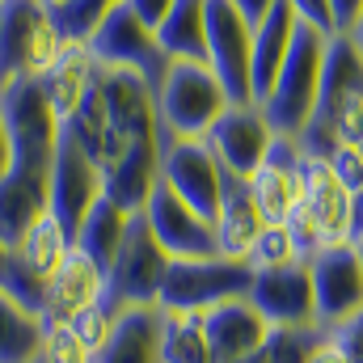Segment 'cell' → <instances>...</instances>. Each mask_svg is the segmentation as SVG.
Here are the masks:
<instances>
[{
    "instance_id": "cell-1",
    "label": "cell",
    "mask_w": 363,
    "mask_h": 363,
    "mask_svg": "<svg viewBox=\"0 0 363 363\" xmlns=\"http://www.w3.org/2000/svg\"><path fill=\"white\" fill-rule=\"evenodd\" d=\"M325 43L330 34L313 30V26H296V38L287 47V60L274 77L271 93L262 97V114L271 123L274 135H300L304 123L317 110V89H321V64H325Z\"/></svg>"
},
{
    "instance_id": "cell-2",
    "label": "cell",
    "mask_w": 363,
    "mask_h": 363,
    "mask_svg": "<svg viewBox=\"0 0 363 363\" xmlns=\"http://www.w3.org/2000/svg\"><path fill=\"white\" fill-rule=\"evenodd\" d=\"M224 106H228V93L220 89L216 72L190 60H169L161 85L152 89L157 131L174 140H203Z\"/></svg>"
},
{
    "instance_id": "cell-3",
    "label": "cell",
    "mask_w": 363,
    "mask_h": 363,
    "mask_svg": "<svg viewBox=\"0 0 363 363\" xmlns=\"http://www.w3.org/2000/svg\"><path fill=\"white\" fill-rule=\"evenodd\" d=\"M355 228V194L334 178V169L321 157H304L300 165V211L291 220V233L304 250V262L325 245H347Z\"/></svg>"
},
{
    "instance_id": "cell-4",
    "label": "cell",
    "mask_w": 363,
    "mask_h": 363,
    "mask_svg": "<svg viewBox=\"0 0 363 363\" xmlns=\"http://www.w3.org/2000/svg\"><path fill=\"white\" fill-rule=\"evenodd\" d=\"M0 114L9 123V144H13V165L9 169L51 178V161H55L64 123L55 118V110L43 93V81L38 77L13 81L0 93Z\"/></svg>"
},
{
    "instance_id": "cell-5",
    "label": "cell",
    "mask_w": 363,
    "mask_h": 363,
    "mask_svg": "<svg viewBox=\"0 0 363 363\" xmlns=\"http://www.w3.org/2000/svg\"><path fill=\"white\" fill-rule=\"evenodd\" d=\"M64 47L38 0H0V93L21 77H43Z\"/></svg>"
},
{
    "instance_id": "cell-6",
    "label": "cell",
    "mask_w": 363,
    "mask_h": 363,
    "mask_svg": "<svg viewBox=\"0 0 363 363\" xmlns=\"http://www.w3.org/2000/svg\"><path fill=\"white\" fill-rule=\"evenodd\" d=\"M169 254L161 250V241L152 237L144 211H135L127 220V233H123V245L114 254V262L106 267V308L110 313H123V308H140V304H157L161 296V283L169 271Z\"/></svg>"
},
{
    "instance_id": "cell-7",
    "label": "cell",
    "mask_w": 363,
    "mask_h": 363,
    "mask_svg": "<svg viewBox=\"0 0 363 363\" xmlns=\"http://www.w3.org/2000/svg\"><path fill=\"white\" fill-rule=\"evenodd\" d=\"M254 271L250 262L237 258H186V262H169L157 308L165 313H207L224 300H245L250 296Z\"/></svg>"
},
{
    "instance_id": "cell-8",
    "label": "cell",
    "mask_w": 363,
    "mask_h": 363,
    "mask_svg": "<svg viewBox=\"0 0 363 363\" xmlns=\"http://www.w3.org/2000/svg\"><path fill=\"white\" fill-rule=\"evenodd\" d=\"M85 51H89V60L97 64V68L135 72V77H144L152 89L161 85V77H165V68H169V55L161 51L157 34H152L123 0L101 17V26L89 34Z\"/></svg>"
},
{
    "instance_id": "cell-9",
    "label": "cell",
    "mask_w": 363,
    "mask_h": 363,
    "mask_svg": "<svg viewBox=\"0 0 363 363\" xmlns=\"http://www.w3.org/2000/svg\"><path fill=\"white\" fill-rule=\"evenodd\" d=\"M313 274V308H317V330H338L363 313V267L355 245H325L308 258Z\"/></svg>"
},
{
    "instance_id": "cell-10",
    "label": "cell",
    "mask_w": 363,
    "mask_h": 363,
    "mask_svg": "<svg viewBox=\"0 0 363 363\" xmlns=\"http://www.w3.org/2000/svg\"><path fill=\"white\" fill-rule=\"evenodd\" d=\"M97 199H101V165L68 131H60V148H55L51 182H47V211L60 220L68 237H77L81 220L93 211Z\"/></svg>"
},
{
    "instance_id": "cell-11",
    "label": "cell",
    "mask_w": 363,
    "mask_h": 363,
    "mask_svg": "<svg viewBox=\"0 0 363 363\" xmlns=\"http://www.w3.org/2000/svg\"><path fill=\"white\" fill-rule=\"evenodd\" d=\"M207 68L216 72L228 101H254L250 85V21L233 9V0H207Z\"/></svg>"
},
{
    "instance_id": "cell-12",
    "label": "cell",
    "mask_w": 363,
    "mask_h": 363,
    "mask_svg": "<svg viewBox=\"0 0 363 363\" xmlns=\"http://www.w3.org/2000/svg\"><path fill=\"white\" fill-rule=\"evenodd\" d=\"M161 135V131H157ZM161 182L178 194L182 203H190L199 216L216 220L220 207V186H224V165L216 161V152L203 140H174L161 135Z\"/></svg>"
},
{
    "instance_id": "cell-13",
    "label": "cell",
    "mask_w": 363,
    "mask_h": 363,
    "mask_svg": "<svg viewBox=\"0 0 363 363\" xmlns=\"http://www.w3.org/2000/svg\"><path fill=\"white\" fill-rule=\"evenodd\" d=\"M271 140H274V131L258 101H228L220 110V118L203 135V144L216 152V161L228 174H241V178H250L267 161Z\"/></svg>"
},
{
    "instance_id": "cell-14",
    "label": "cell",
    "mask_w": 363,
    "mask_h": 363,
    "mask_svg": "<svg viewBox=\"0 0 363 363\" xmlns=\"http://www.w3.org/2000/svg\"><path fill=\"white\" fill-rule=\"evenodd\" d=\"M144 220H148L152 237L161 241V250H165L174 262H186V258H216V224H211L207 216H199L190 203H182L165 182H157V190L148 194Z\"/></svg>"
},
{
    "instance_id": "cell-15",
    "label": "cell",
    "mask_w": 363,
    "mask_h": 363,
    "mask_svg": "<svg viewBox=\"0 0 363 363\" xmlns=\"http://www.w3.org/2000/svg\"><path fill=\"white\" fill-rule=\"evenodd\" d=\"M262 321L271 330H300V325H317V308H313V274L308 262H291V267H274L258 271L245 296Z\"/></svg>"
},
{
    "instance_id": "cell-16",
    "label": "cell",
    "mask_w": 363,
    "mask_h": 363,
    "mask_svg": "<svg viewBox=\"0 0 363 363\" xmlns=\"http://www.w3.org/2000/svg\"><path fill=\"white\" fill-rule=\"evenodd\" d=\"M300 165L304 152L291 135H274L267 161L250 174V190L262 224H291L300 211Z\"/></svg>"
},
{
    "instance_id": "cell-17",
    "label": "cell",
    "mask_w": 363,
    "mask_h": 363,
    "mask_svg": "<svg viewBox=\"0 0 363 363\" xmlns=\"http://www.w3.org/2000/svg\"><path fill=\"white\" fill-rule=\"evenodd\" d=\"M161 182V135H140L118 161L101 169V199H110L118 211L135 216L148 207V194Z\"/></svg>"
},
{
    "instance_id": "cell-18",
    "label": "cell",
    "mask_w": 363,
    "mask_h": 363,
    "mask_svg": "<svg viewBox=\"0 0 363 363\" xmlns=\"http://www.w3.org/2000/svg\"><path fill=\"white\" fill-rule=\"evenodd\" d=\"M106 300V271L93 262L89 254H81L77 245L68 250V258L55 267L47 279V296H43V321H72L85 308H97Z\"/></svg>"
},
{
    "instance_id": "cell-19",
    "label": "cell",
    "mask_w": 363,
    "mask_h": 363,
    "mask_svg": "<svg viewBox=\"0 0 363 363\" xmlns=\"http://www.w3.org/2000/svg\"><path fill=\"white\" fill-rule=\"evenodd\" d=\"M203 330L211 342V359L216 363H241L254 359L271 334V325L262 321V313L250 300H224L216 308L203 313Z\"/></svg>"
},
{
    "instance_id": "cell-20",
    "label": "cell",
    "mask_w": 363,
    "mask_h": 363,
    "mask_svg": "<svg viewBox=\"0 0 363 363\" xmlns=\"http://www.w3.org/2000/svg\"><path fill=\"white\" fill-rule=\"evenodd\" d=\"M211 224H216V254H220V258H237V262H245L250 245H254L258 233H262V216H258V203H254L250 178L224 169L220 207H216V220H211Z\"/></svg>"
},
{
    "instance_id": "cell-21",
    "label": "cell",
    "mask_w": 363,
    "mask_h": 363,
    "mask_svg": "<svg viewBox=\"0 0 363 363\" xmlns=\"http://www.w3.org/2000/svg\"><path fill=\"white\" fill-rule=\"evenodd\" d=\"M296 26H300L296 9L287 0H274L271 9H267V17L250 30V85H254V101L258 106L271 93L274 77H279V68L287 60V47L296 38Z\"/></svg>"
},
{
    "instance_id": "cell-22",
    "label": "cell",
    "mask_w": 363,
    "mask_h": 363,
    "mask_svg": "<svg viewBox=\"0 0 363 363\" xmlns=\"http://www.w3.org/2000/svg\"><path fill=\"white\" fill-rule=\"evenodd\" d=\"M93 363H161V308L140 304L114 313L110 338L93 355Z\"/></svg>"
},
{
    "instance_id": "cell-23",
    "label": "cell",
    "mask_w": 363,
    "mask_h": 363,
    "mask_svg": "<svg viewBox=\"0 0 363 363\" xmlns=\"http://www.w3.org/2000/svg\"><path fill=\"white\" fill-rule=\"evenodd\" d=\"M351 101H363V51L351 34H330L313 118H330L334 110H342Z\"/></svg>"
},
{
    "instance_id": "cell-24",
    "label": "cell",
    "mask_w": 363,
    "mask_h": 363,
    "mask_svg": "<svg viewBox=\"0 0 363 363\" xmlns=\"http://www.w3.org/2000/svg\"><path fill=\"white\" fill-rule=\"evenodd\" d=\"M47 182L51 178L21 174V169H9L0 178V245L4 250H17L26 228L47 211Z\"/></svg>"
},
{
    "instance_id": "cell-25",
    "label": "cell",
    "mask_w": 363,
    "mask_h": 363,
    "mask_svg": "<svg viewBox=\"0 0 363 363\" xmlns=\"http://www.w3.org/2000/svg\"><path fill=\"white\" fill-rule=\"evenodd\" d=\"M43 81V93H47V101H51V110H55V118L60 123H68L72 114H77V106L85 101V93L93 85V60L85 47H64L60 51V60L38 77Z\"/></svg>"
},
{
    "instance_id": "cell-26",
    "label": "cell",
    "mask_w": 363,
    "mask_h": 363,
    "mask_svg": "<svg viewBox=\"0 0 363 363\" xmlns=\"http://www.w3.org/2000/svg\"><path fill=\"white\" fill-rule=\"evenodd\" d=\"M207 0H174L165 21L157 26V43L169 60H190V64H207Z\"/></svg>"
},
{
    "instance_id": "cell-27",
    "label": "cell",
    "mask_w": 363,
    "mask_h": 363,
    "mask_svg": "<svg viewBox=\"0 0 363 363\" xmlns=\"http://www.w3.org/2000/svg\"><path fill=\"white\" fill-rule=\"evenodd\" d=\"M43 351V317L0 291V363H34Z\"/></svg>"
},
{
    "instance_id": "cell-28",
    "label": "cell",
    "mask_w": 363,
    "mask_h": 363,
    "mask_svg": "<svg viewBox=\"0 0 363 363\" xmlns=\"http://www.w3.org/2000/svg\"><path fill=\"white\" fill-rule=\"evenodd\" d=\"M127 211H118L110 199H97L93 203V211L81 220V228H77V237H72V245L81 250V254H89L93 262L106 271L110 262H114V254H118V245H123V233H127Z\"/></svg>"
},
{
    "instance_id": "cell-29",
    "label": "cell",
    "mask_w": 363,
    "mask_h": 363,
    "mask_svg": "<svg viewBox=\"0 0 363 363\" xmlns=\"http://www.w3.org/2000/svg\"><path fill=\"white\" fill-rule=\"evenodd\" d=\"M68 250H72V237L60 228V220L51 216V211H43L30 228H26V237L17 241V258L30 267L34 274H43V279H51L55 274V267L68 258Z\"/></svg>"
},
{
    "instance_id": "cell-30",
    "label": "cell",
    "mask_w": 363,
    "mask_h": 363,
    "mask_svg": "<svg viewBox=\"0 0 363 363\" xmlns=\"http://www.w3.org/2000/svg\"><path fill=\"white\" fill-rule=\"evenodd\" d=\"M161 363H216L207 330H203V313L161 308Z\"/></svg>"
},
{
    "instance_id": "cell-31",
    "label": "cell",
    "mask_w": 363,
    "mask_h": 363,
    "mask_svg": "<svg viewBox=\"0 0 363 363\" xmlns=\"http://www.w3.org/2000/svg\"><path fill=\"white\" fill-rule=\"evenodd\" d=\"M245 262H250V271L258 274V271H274V267L304 262V250H300L291 224H262V233H258V241L250 245Z\"/></svg>"
},
{
    "instance_id": "cell-32",
    "label": "cell",
    "mask_w": 363,
    "mask_h": 363,
    "mask_svg": "<svg viewBox=\"0 0 363 363\" xmlns=\"http://www.w3.org/2000/svg\"><path fill=\"white\" fill-rule=\"evenodd\" d=\"M118 0H64L60 9H51L47 17H51V26L60 30V38L64 43H72V47H85L89 43V34L101 26V17L114 9Z\"/></svg>"
},
{
    "instance_id": "cell-33",
    "label": "cell",
    "mask_w": 363,
    "mask_h": 363,
    "mask_svg": "<svg viewBox=\"0 0 363 363\" xmlns=\"http://www.w3.org/2000/svg\"><path fill=\"white\" fill-rule=\"evenodd\" d=\"M325 338V330L317 325H300V330H271L258 359L262 363H308V355L317 351V342Z\"/></svg>"
},
{
    "instance_id": "cell-34",
    "label": "cell",
    "mask_w": 363,
    "mask_h": 363,
    "mask_svg": "<svg viewBox=\"0 0 363 363\" xmlns=\"http://www.w3.org/2000/svg\"><path fill=\"white\" fill-rule=\"evenodd\" d=\"M43 363H93V351L81 342L72 321H43Z\"/></svg>"
},
{
    "instance_id": "cell-35",
    "label": "cell",
    "mask_w": 363,
    "mask_h": 363,
    "mask_svg": "<svg viewBox=\"0 0 363 363\" xmlns=\"http://www.w3.org/2000/svg\"><path fill=\"white\" fill-rule=\"evenodd\" d=\"M325 165L334 169V178L342 182L351 194H359L363 190V148L359 144H338V148L325 157Z\"/></svg>"
},
{
    "instance_id": "cell-36",
    "label": "cell",
    "mask_w": 363,
    "mask_h": 363,
    "mask_svg": "<svg viewBox=\"0 0 363 363\" xmlns=\"http://www.w3.org/2000/svg\"><path fill=\"white\" fill-rule=\"evenodd\" d=\"M110 325H114V313H110L106 304H97V308H85L81 317H72V330L81 334V342L89 347L93 355L106 347V338H110Z\"/></svg>"
},
{
    "instance_id": "cell-37",
    "label": "cell",
    "mask_w": 363,
    "mask_h": 363,
    "mask_svg": "<svg viewBox=\"0 0 363 363\" xmlns=\"http://www.w3.org/2000/svg\"><path fill=\"white\" fill-rule=\"evenodd\" d=\"M287 4L296 9V17H300L304 26H313V30H321V34H338L330 0H287Z\"/></svg>"
},
{
    "instance_id": "cell-38",
    "label": "cell",
    "mask_w": 363,
    "mask_h": 363,
    "mask_svg": "<svg viewBox=\"0 0 363 363\" xmlns=\"http://www.w3.org/2000/svg\"><path fill=\"white\" fill-rule=\"evenodd\" d=\"M330 338H334V347L351 363H363V313H355L351 321H342L338 330H330Z\"/></svg>"
},
{
    "instance_id": "cell-39",
    "label": "cell",
    "mask_w": 363,
    "mask_h": 363,
    "mask_svg": "<svg viewBox=\"0 0 363 363\" xmlns=\"http://www.w3.org/2000/svg\"><path fill=\"white\" fill-rule=\"evenodd\" d=\"M123 4H127V9H131V13L152 30V34H157V26L165 21V13H169V4H174V0H123Z\"/></svg>"
},
{
    "instance_id": "cell-40",
    "label": "cell",
    "mask_w": 363,
    "mask_h": 363,
    "mask_svg": "<svg viewBox=\"0 0 363 363\" xmlns=\"http://www.w3.org/2000/svg\"><path fill=\"white\" fill-rule=\"evenodd\" d=\"M330 9H334L338 34H351V26L359 21V13H363V0H330Z\"/></svg>"
},
{
    "instance_id": "cell-41",
    "label": "cell",
    "mask_w": 363,
    "mask_h": 363,
    "mask_svg": "<svg viewBox=\"0 0 363 363\" xmlns=\"http://www.w3.org/2000/svg\"><path fill=\"white\" fill-rule=\"evenodd\" d=\"M271 4H274V0H233V9H237L245 21H250V30H254V26L267 17V9H271Z\"/></svg>"
},
{
    "instance_id": "cell-42",
    "label": "cell",
    "mask_w": 363,
    "mask_h": 363,
    "mask_svg": "<svg viewBox=\"0 0 363 363\" xmlns=\"http://www.w3.org/2000/svg\"><path fill=\"white\" fill-rule=\"evenodd\" d=\"M308 363H351V359H347V355H342V351H338V347H334V338H330V334H325V338H321V342H317V351H313V355H308Z\"/></svg>"
},
{
    "instance_id": "cell-43",
    "label": "cell",
    "mask_w": 363,
    "mask_h": 363,
    "mask_svg": "<svg viewBox=\"0 0 363 363\" xmlns=\"http://www.w3.org/2000/svg\"><path fill=\"white\" fill-rule=\"evenodd\" d=\"M9 165H13V144H9V123L0 114V178L9 174Z\"/></svg>"
},
{
    "instance_id": "cell-44",
    "label": "cell",
    "mask_w": 363,
    "mask_h": 363,
    "mask_svg": "<svg viewBox=\"0 0 363 363\" xmlns=\"http://www.w3.org/2000/svg\"><path fill=\"white\" fill-rule=\"evenodd\" d=\"M355 237H363V190L355 194V228H351V241Z\"/></svg>"
},
{
    "instance_id": "cell-45",
    "label": "cell",
    "mask_w": 363,
    "mask_h": 363,
    "mask_svg": "<svg viewBox=\"0 0 363 363\" xmlns=\"http://www.w3.org/2000/svg\"><path fill=\"white\" fill-rule=\"evenodd\" d=\"M351 38H355V43H359V51H363V13H359V21H355V26H351Z\"/></svg>"
},
{
    "instance_id": "cell-46",
    "label": "cell",
    "mask_w": 363,
    "mask_h": 363,
    "mask_svg": "<svg viewBox=\"0 0 363 363\" xmlns=\"http://www.w3.org/2000/svg\"><path fill=\"white\" fill-rule=\"evenodd\" d=\"M38 4H43V9H47V13H51V9H60V4H64V0H38Z\"/></svg>"
},
{
    "instance_id": "cell-47",
    "label": "cell",
    "mask_w": 363,
    "mask_h": 363,
    "mask_svg": "<svg viewBox=\"0 0 363 363\" xmlns=\"http://www.w3.org/2000/svg\"><path fill=\"white\" fill-rule=\"evenodd\" d=\"M351 245H355V254H359V267H363V237H355Z\"/></svg>"
},
{
    "instance_id": "cell-48",
    "label": "cell",
    "mask_w": 363,
    "mask_h": 363,
    "mask_svg": "<svg viewBox=\"0 0 363 363\" xmlns=\"http://www.w3.org/2000/svg\"><path fill=\"white\" fill-rule=\"evenodd\" d=\"M241 363H262V359H258V355H254V359H241Z\"/></svg>"
},
{
    "instance_id": "cell-49",
    "label": "cell",
    "mask_w": 363,
    "mask_h": 363,
    "mask_svg": "<svg viewBox=\"0 0 363 363\" xmlns=\"http://www.w3.org/2000/svg\"><path fill=\"white\" fill-rule=\"evenodd\" d=\"M34 363H43V359H34Z\"/></svg>"
},
{
    "instance_id": "cell-50",
    "label": "cell",
    "mask_w": 363,
    "mask_h": 363,
    "mask_svg": "<svg viewBox=\"0 0 363 363\" xmlns=\"http://www.w3.org/2000/svg\"><path fill=\"white\" fill-rule=\"evenodd\" d=\"M359 148H363V144H359Z\"/></svg>"
}]
</instances>
